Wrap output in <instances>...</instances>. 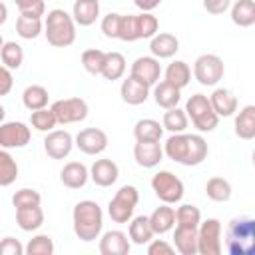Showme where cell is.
Masks as SVG:
<instances>
[{"instance_id": "1", "label": "cell", "mask_w": 255, "mask_h": 255, "mask_svg": "<svg viewBox=\"0 0 255 255\" xmlns=\"http://www.w3.org/2000/svg\"><path fill=\"white\" fill-rule=\"evenodd\" d=\"M163 153L181 165H199L209 153L207 141L199 133H171L163 143Z\"/></svg>"}, {"instance_id": "2", "label": "cell", "mask_w": 255, "mask_h": 255, "mask_svg": "<svg viewBox=\"0 0 255 255\" xmlns=\"http://www.w3.org/2000/svg\"><path fill=\"white\" fill-rule=\"evenodd\" d=\"M72 225H74V233L80 241H84V243L96 241L104 227L102 207L92 199L78 201L72 211Z\"/></svg>"}, {"instance_id": "3", "label": "cell", "mask_w": 255, "mask_h": 255, "mask_svg": "<svg viewBox=\"0 0 255 255\" xmlns=\"http://www.w3.org/2000/svg\"><path fill=\"white\" fill-rule=\"evenodd\" d=\"M225 251L229 255H253L255 253V219L233 217L225 227Z\"/></svg>"}, {"instance_id": "4", "label": "cell", "mask_w": 255, "mask_h": 255, "mask_svg": "<svg viewBox=\"0 0 255 255\" xmlns=\"http://www.w3.org/2000/svg\"><path fill=\"white\" fill-rule=\"evenodd\" d=\"M44 36L54 48H68L76 42V22L72 14L62 8H54L46 14L44 20Z\"/></svg>"}, {"instance_id": "5", "label": "cell", "mask_w": 255, "mask_h": 255, "mask_svg": "<svg viewBox=\"0 0 255 255\" xmlns=\"http://www.w3.org/2000/svg\"><path fill=\"white\" fill-rule=\"evenodd\" d=\"M185 114L197 131H213L219 124V118L209 104V98L203 94H193L185 102Z\"/></svg>"}, {"instance_id": "6", "label": "cell", "mask_w": 255, "mask_h": 255, "mask_svg": "<svg viewBox=\"0 0 255 255\" xmlns=\"http://www.w3.org/2000/svg\"><path fill=\"white\" fill-rule=\"evenodd\" d=\"M139 201V191L133 185H122L108 203V215L114 223H128Z\"/></svg>"}, {"instance_id": "7", "label": "cell", "mask_w": 255, "mask_h": 255, "mask_svg": "<svg viewBox=\"0 0 255 255\" xmlns=\"http://www.w3.org/2000/svg\"><path fill=\"white\" fill-rule=\"evenodd\" d=\"M151 189H153L155 197L161 203H167V205L179 203L181 197H183V193H185L183 181L175 173H171L167 169H161V171H157L151 177Z\"/></svg>"}, {"instance_id": "8", "label": "cell", "mask_w": 255, "mask_h": 255, "mask_svg": "<svg viewBox=\"0 0 255 255\" xmlns=\"http://www.w3.org/2000/svg\"><path fill=\"white\" fill-rule=\"evenodd\" d=\"M221 221L209 217L197 225V253L199 255H219L223 251L221 243Z\"/></svg>"}, {"instance_id": "9", "label": "cell", "mask_w": 255, "mask_h": 255, "mask_svg": "<svg viewBox=\"0 0 255 255\" xmlns=\"http://www.w3.org/2000/svg\"><path fill=\"white\" fill-rule=\"evenodd\" d=\"M225 74L223 60L215 54H201L193 62V76L201 86H217Z\"/></svg>"}, {"instance_id": "10", "label": "cell", "mask_w": 255, "mask_h": 255, "mask_svg": "<svg viewBox=\"0 0 255 255\" xmlns=\"http://www.w3.org/2000/svg\"><path fill=\"white\" fill-rule=\"evenodd\" d=\"M54 112V118L58 124L68 126V124H78L84 122L88 118V104L82 98H64V100H56L50 108Z\"/></svg>"}, {"instance_id": "11", "label": "cell", "mask_w": 255, "mask_h": 255, "mask_svg": "<svg viewBox=\"0 0 255 255\" xmlns=\"http://www.w3.org/2000/svg\"><path fill=\"white\" fill-rule=\"evenodd\" d=\"M32 131L24 122H2L0 124V147L14 149L30 143Z\"/></svg>"}, {"instance_id": "12", "label": "cell", "mask_w": 255, "mask_h": 255, "mask_svg": "<svg viewBox=\"0 0 255 255\" xmlns=\"http://www.w3.org/2000/svg\"><path fill=\"white\" fill-rule=\"evenodd\" d=\"M74 145L86 155H98L108 147V133L100 128H86L74 137Z\"/></svg>"}, {"instance_id": "13", "label": "cell", "mask_w": 255, "mask_h": 255, "mask_svg": "<svg viewBox=\"0 0 255 255\" xmlns=\"http://www.w3.org/2000/svg\"><path fill=\"white\" fill-rule=\"evenodd\" d=\"M74 147V137L66 129H52L44 137V151L52 159H64L72 153Z\"/></svg>"}, {"instance_id": "14", "label": "cell", "mask_w": 255, "mask_h": 255, "mask_svg": "<svg viewBox=\"0 0 255 255\" xmlns=\"http://www.w3.org/2000/svg\"><path fill=\"white\" fill-rule=\"evenodd\" d=\"M129 76L137 78L139 82L147 84V86H155L159 76H161V66H159V60L153 58V56H139L133 60L131 64V72Z\"/></svg>"}, {"instance_id": "15", "label": "cell", "mask_w": 255, "mask_h": 255, "mask_svg": "<svg viewBox=\"0 0 255 255\" xmlns=\"http://www.w3.org/2000/svg\"><path fill=\"white\" fill-rule=\"evenodd\" d=\"M118 177H120V167L114 159L102 157V159H96L90 167V179L98 187H110L118 181Z\"/></svg>"}, {"instance_id": "16", "label": "cell", "mask_w": 255, "mask_h": 255, "mask_svg": "<svg viewBox=\"0 0 255 255\" xmlns=\"http://www.w3.org/2000/svg\"><path fill=\"white\" fill-rule=\"evenodd\" d=\"M133 159L139 167L151 169V167L159 165V161L163 159V147L159 141H135Z\"/></svg>"}, {"instance_id": "17", "label": "cell", "mask_w": 255, "mask_h": 255, "mask_svg": "<svg viewBox=\"0 0 255 255\" xmlns=\"http://www.w3.org/2000/svg\"><path fill=\"white\" fill-rule=\"evenodd\" d=\"M131 249L129 237L120 229H110L100 239V253L102 255H128Z\"/></svg>"}, {"instance_id": "18", "label": "cell", "mask_w": 255, "mask_h": 255, "mask_svg": "<svg viewBox=\"0 0 255 255\" xmlns=\"http://www.w3.org/2000/svg\"><path fill=\"white\" fill-rule=\"evenodd\" d=\"M120 96L128 106H139L149 98V86L133 76H128L120 86Z\"/></svg>"}, {"instance_id": "19", "label": "cell", "mask_w": 255, "mask_h": 255, "mask_svg": "<svg viewBox=\"0 0 255 255\" xmlns=\"http://www.w3.org/2000/svg\"><path fill=\"white\" fill-rule=\"evenodd\" d=\"M179 50V40L169 32H159L153 38H149V52L157 60L173 58Z\"/></svg>"}, {"instance_id": "20", "label": "cell", "mask_w": 255, "mask_h": 255, "mask_svg": "<svg viewBox=\"0 0 255 255\" xmlns=\"http://www.w3.org/2000/svg\"><path fill=\"white\" fill-rule=\"evenodd\" d=\"M209 98V104L217 118H229L237 112V96L227 88H215Z\"/></svg>"}, {"instance_id": "21", "label": "cell", "mask_w": 255, "mask_h": 255, "mask_svg": "<svg viewBox=\"0 0 255 255\" xmlns=\"http://www.w3.org/2000/svg\"><path fill=\"white\" fill-rule=\"evenodd\" d=\"M88 179H90V169L82 161H68L60 171V181L68 189H80L88 183Z\"/></svg>"}, {"instance_id": "22", "label": "cell", "mask_w": 255, "mask_h": 255, "mask_svg": "<svg viewBox=\"0 0 255 255\" xmlns=\"http://www.w3.org/2000/svg\"><path fill=\"white\" fill-rule=\"evenodd\" d=\"M147 219H149V225L153 229V235H165L175 225V209L169 207L167 203H163V205L155 207L153 213L147 215Z\"/></svg>"}, {"instance_id": "23", "label": "cell", "mask_w": 255, "mask_h": 255, "mask_svg": "<svg viewBox=\"0 0 255 255\" xmlns=\"http://www.w3.org/2000/svg\"><path fill=\"white\" fill-rule=\"evenodd\" d=\"M173 247L181 255H197V227H181V225H175V231H173Z\"/></svg>"}, {"instance_id": "24", "label": "cell", "mask_w": 255, "mask_h": 255, "mask_svg": "<svg viewBox=\"0 0 255 255\" xmlns=\"http://www.w3.org/2000/svg\"><path fill=\"white\" fill-rule=\"evenodd\" d=\"M100 16V0H76L72 18L78 26H92Z\"/></svg>"}, {"instance_id": "25", "label": "cell", "mask_w": 255, "mask_h": 255, "mask_svg": "<svg viewBox=\"0 0 255 255\" xmlns=\"http://www.w3.org/2000/svg\"><path fill=\"white\" fill-rule=\"evenodd\" d=\"M235 135L239 139H253L255 137V106H245L237 116H235V124H233Z\"/></svg>"}, {"instance_id": "26", "label": "cell", "mask_w": 255, "mask_h": 255, "mask_svg": "<svg viewBox=\"0 0 255 255\" xmlns=\"http://www.w3.org/2000/svg\"><path fill=\"white\" fill-rule=\"evenodd\" d=\"M16 223L22 231H36L44 223V211L40 205L18 207L16 209Z\"/></svg>"}, {"instance_id": "27", "label": "cell", "mask_w": 255, "mask_h": 255, "mask_svg": "<svg viewBox=\"0 0 255 255\" xmlns=\"http://www.w3.org/2000/svg\"><path fill=\"white\" fill-rule=\"evenodd\" d=\"M128 237L131 243L135 245H147L153 239V229L149 225L147 215H137L133 219H129V229H128Z\"/></svg>"}, {"instance_id": "28", "label": "cell", "mask_w": 255, "mask_h": 255, "mask_svg": "<svg viewBox=\"0 0 255 255\" xmlns=\"http://www.w3.org/2000/svg\"><path fill=\"white\" fill-rule=\"evenodd\" d=\"M161 135H163V126L157 120L143 118V120H137L133 126L135 141H159Z\"/></svg>"}, {"instance_id": "29", "label": "cell", "mask_w": 255, "mask_h": 255, "mask_svg": "<svg viewBox=\"0 0 255 255\" xmlns=\"http://www.w3.org/2000/svg\"><path fill=\"white\" fill-rule=\"evenodd\" d=\"M231 22L239 28H249L255 24V2L253 0H237L231 6Z\"/></svg>"}, {"instance_id": "30", "label": "cell", "mask_w": 255, "mask_h": 255, "mask_svg": "<svg viewBox=\"0 0 255 255\" xmlns=\"http://www.w3.org/2000/svg\"><path fill=\"white\" fill-rule=\"evenodd\" d=\"M165 82L183 90L189 82H191V68L187 62L183 60H173L167 68H165Z\"/></svg>"}, {"instance_id": "31", "label": "cell", "mask_w": 255, "mask_h": 255, "mask_svg": "<svg viewBox=\"0 0 255 255\" xmlns=\"http://www.w3.org/2000/svg\"><path fill=\"white\" fill-rule=\"evenodd\" d=\"M153 100H155V104H157L159 108H163V110L175 108V106L179 104V100H181V90L175 88V86H171V84H167V82L163 80V82L155 84V88H153Z\"/></svg>"}, {"instance_id": "32", "label": "cell", "mask_w": 255, "mask_h": 255, "mask_svg": "<svg viewBox=\"0 0 255 255\" xmlns=\"http://www.w3.org/2000/svg\"><path fill=\"white\" fill-rule=\"evenodd\" d=\"M44 24H42V16H30V14H20L16 20V32L20 38L24 40H34L42 34Z\"/></svg>"}, {"instance_id": "33", "label": "cell", "mask_w": 255, "mask_h": 255, "mask_svg": "<svg viewBox=\"0 0 255 255\" xmlns=\"http://www.w3.org/2000/svg\"><path fill=\"white\" fill-rule=\"evenodd\" d=\"M124 74H126V58H124V54H120V52H106L104 68H102L100 76H104L106 80L114 82V80H120Z\"/></svg>"}, {"instance_id": "34", "label": "cell", "mask_w": 255, "mask_h": 255, "mask_svg": "<svg viewBox=\"0 0 255 255\" xmlns=\"http://www.w3.org/2000/svg\"><path fill=\"white\" fill-rule=\"evenodd\" d=\"M48 90L40 84H32L28 86L24 92H22V104L26 110L34 112V110H40V108H46L48 106Z\"/></svg>"}, {"instance_id": "35", "label": "cell", "mask_w": 255, "mask_h": 255, "mask_svg": "<svg viewBox=\"0 0 255 255\" xmlns=\"http://www.w3.org/2000/svg\"><path fill=\"white\" fill-rule=\"evenodd\" d=\"M231 183L223 177H209L205 183V195L215 203H225L231 199Z\"/></svg>"}, {"instance_id": "36", "label": "cell", "mask_w": 255, "mask_h": 255, "mask_svg": "<svg viewBox=\"0 0 255 255\" xmlns=\"http://www.w3.org/2000/svg\"><path fill=\"white\" fill-rule=\"evenodd\" d=\"M187 124H189V120H187L185 110H179L177 106L165 110V114H163V118H161L163 129H167V131H171V133H181V131H185V129H187Z\"/></svg>"}, {"instance_id": "37", "label": "cell", "mask_w": 255, "mask_h": 255, "mask_svg": "<svg viewBox=\"0 0 255 255\" xmlns=\"http://www.w3.org/2000/svg\"><path fill=\"white\" fill-rule=\"evenodd\" d=\"M18 177V163L8 149L0 147V187H8Z\"/></svg>"}, {"instance_id": "38", "label": "cell", "mask_w": 255, "mask_h": 255, "mask_svg": "<svg viewBox=\"0 0 255 255\" xmlns=\"http://www.w3.org/2000/svg\"><path fill=\"white\" fill-rule=\"evenodd\" d=\"M0 60L2 66H6L8 70H18L24 62V50L18 42H4L0 48Z\"/></svg>"}, {"instance_id": "39", "label": "cell", "mask_w": 255, "mask_h": 255, "mask_svg": "<svg viewBox=\"0 0 255 255\" xmlns=\"http://www.w3.org/2000/svg\"><path fill=\"white\" fill-rule=\"evenodd\" d=\"M201 221V211L193 203H183L175 209V223L181 227H197Z\"/></svg>"}, {"instance_id": "40", "label": "cell", "mask_w": 255, "mask_h": 255, "mask_svg": "<svg viewBox=\"0 0 255 255\" xmlns=\"http://www.w3.org/2000/svg\"><path fill=\"white\" fill-rule=\"evenodd\" d=\"M135 24H137V38L139 40L153 38L157 34V28H159V22L151 12L135 14Z\"/></svg>"}, {"instance_id": "41", "label": "cell", "mask_w": 255, "mask_h": 255, "mask_svg": "<svg viewBox=\"0 0 255 255\" xmlns=\"http://www.w3.org/2000/svg\"><path fill=\"white\" fill-rule=\"evenodd\" d=\"M104 58H106V52H102L98 48L84 50L82 52V66H84V70L88 74L100 76L102 74V68H104Z\"/></svg>"}, {"instance_id": "42", "label": "cell", "mask_w": 255, "mask_h": 255, "mask_svg": "<svg viewBox=\"0 0 255 255\" xmlns=\"http://www.w3.org/2000/svg\"><path fill=\"white\" fill-rule=\"evenodd\" d=\"M30 124H32V128L34 129H38V131H52L54 128H56V118H54V112L50 110V108H40V110H34L32 114H30Z\"/></svg>"}, {"instance_id": "43", "label": "cell", "mask_w": 255, "mask_h": 255, "mask_svg": "<svg viewBox=\"0 0 255 255\" xmlns=\"http://www.w3.org/2000/svg\"><path fill=\"white\" fill-rule=\"evenodd\" d=\"M24 253L28 255H52L54 253V241L50 235H34L28 245L24 247Z\"/></svg>"}, {"instance_id": "44", "label": "cell", "mask_w": 255, "mask_h": 255, "mask_svg": "<svg viewBox=\"0 0 255 255\" xmlns=\"http://www.w3.org/2000/svg\"><path fill=\"white\" fill-rule=\"evenodd\" d=\"M118 40H124V42H135V40H139L137 38L135 14H122L120 28H118Z\"/></svg>"}, {"instance_id": "45", "label": "cell", "mask_w": 255, "mask_h": 255, "mask_svg": "<svg viewBox=\"0 0 255 255\" xmlns=\"http://www.w3.org/2000/svg\"><path fill=\"white\" fill-rule=\"evenodd\" d=\"M42 203V195L32 189V187H22L12 195V205L18 207H30V205H40Z\"/></svg>"}, {"instance_id": "46", "label": "cell", "mask_w": 255, "mask_h": 255, "mask_svg": "<svg viewBox=\"0 0 255 255\" xmlns=\"http://www.w3.org/2000/svg\"><path fill=\"white\" fill-rule=\"evenodd\" d=\"M120 18H122V14H118V12H110V14H106V16L102 18L100 28H102V32H104L106 38H118Z\"/></svg>"}, {"instance_id": "47", "label": "cell", "mask_w": 255, "mask_h": 255, "mask_svg": "<svg viewBox=\"0 0 255 255\" xmlns=\"http://www.w3.org/2000/svg\"><path fill=\"white\" fill-rule=\"evenodd\" d=\"M20 14H30V16H44L46 4L44 0H14Z\"/></svg>"}, {"instance_id": "48", "label": "cell", "mask_w": 255, "mask_h": 255, "mask_svg": "<svg viewBox=\"0 0 255 255\" xmlns=\"http://www.w3.org/2000/svg\"><path fill=\"white\" fill-rule=\"evenodd\" d=\"M24 253V245L14 239V237H4L0 239V255H22Z\"/></svg>"}, {"instance_id": "49", "label": "cell", "mask_w": 255, "mask_h": 255, "mask_svg": "<svg viewBox=\"0 0 255 255\" xmlns=\"http://www.w3.org/2000/svg\"><path fill=\"white\" fill-rule=\"evenodd\" d=\"M173 251H175V247L169 245V243L163 241V239H151V241L147 243V253H149V255H171Z\"/></svg>"}, {"instance_id": "50", "label": "cell", "mask_w": 255, "mask_h": 255, "mask_svg": "<svg viewBox=\"0 0 255 255\" xmlns=\"http://www.w3.org/2000/svg\"><path fill=\"white\" fill-rule=\"evenodd\" d=\"M229 6H231V0H203V8L213 16H219V14L227 12Z\"/></svg>"}, {"instance_id": "51", "label": "cell", "mask_w": 255, "mask_h": 255, "mask_svg": "<svg viewBox=\"0 0 255 255\" xmlns=\"http://www.w3.org/2000/svg\"><path fill=\"white\" fill-rule=\"evenodd\" d=\"M12 86H14L12 72L6 66H0V96H8L12 92Z\"/></svg>"}, {"instance_id": "52", "label": "cell", "mask_w": 255, "mask_h": 255, "mask_svg": "<svg viewBox=\"0 0 255 255\" xmlns=\"http://www.w3.org/2000/svg\"><path fill=\"white\" fill-rule=\"evenodd\" d=\"M161 2H163V0H133V4H135L141 12H151V10H155Z\"/></svg>"}, {"instance_id": "53", "label": "cell", "mask_w": 255, "mask_h": 255, "mask_svg": "<svg viewBox=\"0 0 255 255\" xmlns=\"http://www.w3.org/2000/svg\"><path fill=\"white\" fill-rule=\"evenodd\" d=\"M6 18H8V8H6V4L0 0V26L6 22Z\"/></svg>"}, {"instance_id": "54", "label": "cell", "mask_w": 255, "mask_h": 255, "mask_svg": "<svg viewBox=\"0 0 255 255\" xmlns=\"http://www.w3.org/2000/svg\"><path fill=\"white\" fill-rule=\"evenodd\" d=\"M4 118H6V110H4V106L0 104V124L4 122Z\"/></svg>"}, {"instance_id": "55", "label": "cell", "mask_w": 255, "mask_h": 255, "mask_svg": "<svg viewBox=\"0 0 255 255\" xmlns=\"http://www.w3.org/2000/svg\"><path fill=\"white\" fill-rule=\"evenodd\" d=\"M2 44H4V40H2V36H0V48H2Z\"/></svg>"}]
</instances>
